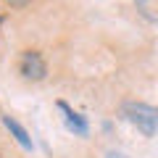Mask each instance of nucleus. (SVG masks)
<instances>
[{
	"label": "nucleus",
	"instance_id": "nucleus-7",
	"mask_svg": "<svg viewBox=\"0 0 158 158\" xmlns=\"http://www.w3.org/2000/svg\"><path fill=\"white\" fill-rule=\"evenodd\" d=\"M3 21H6V19H3V13H0V27H3Z\"/></svg>",
	"mask_w": 158,
	"mask_h": 158
},
{
	"label": "nucleus",
	"instance_id": "nucleus-1",
	"mask_svg": "<svg viewBox=\"0 0 158 158\" xmlns=\"http://www.w3.org/2000/svg\"><path fill=\"white\" fill-rule=\"evenodd\" d=\"M121 116L132 127H137L145 137H153L158 132V108L148 106V103H124L121 106Z\"/></svg>",
	"mask_w": 158,
	"mask_h": 158
},
{
	"label": "nucleus",
	"instance_id": "nucleus-6",
	"mask_svg": "<svg viewBox=\"0 0 158 158\" xmlns=\"http://www.w3.org/2000/svg\"><path fill=\"white\" fill-rule=\"evenodd\" d=\"M11 6H24V3H29V0H8Z\"/></svg>",
	"mask_w": 158,
	"mask_h": 158
},
{
	"label": "nucleus",
	"instance_id": "nucleus-3",
	"mask_svg": "<svg viewBox=\"0 0 158 158\" xmlns=\"http://www.w3.org/2000/svg\"><path fill=\"white\" fill-rule=\"evenodd\" d=\"M58 108L63 111V121H66V127L71 132H77L79 137H87L90 135V127H87V118L82 116V113H74L71 108L66 106V103H58Z\"/></svg>",
	"mask_w": 158,
	"mask_h": 158
},
{
	"label": "nucleus",
	"instance_id": "nucleus-2",
	"mask_svg": "<svg viewBox=\"0 0 158 158\" xmlns=\"http://www.w3.org/2000/svg\"><path fill=\"white\" fill-rule=\"evenodd\" d=\"M19 71H21L24 79L40 82V79L48 77V63H45V58L40 56L37 50H24L21 53V61H19Z\"/></svg>",
	"mask_w": 158,
	"mask_h": 158
},
{
	"label": "nucleus",
	"instance_id": "nucleus-5",
	"mask_svg": "<svg viewBox=\"0 0 158 158\" xmlns=\"http://www.w3.org/2000/svg\"><path fill=\"white\" fill-rule=\"evenodd\" d=\"M106 158H127V156H124V153H116V150H111Z\"/></svg>",
	"mask_w": 158,
	"mask_h": 158
},
{
	"label": "nucleus",
	"instance_id": "nucleus-4",
	"mask_svg": "<svg viewBox=\"0 0 158 158\" xmlns=\"http://www.w3.org/2000/svg\"><path fill=\"white\" fill-rule=\"evenodd\" d=\"M3 124H6V129L13 135V140H16L19 145L24 148V150H32V137L27 135V129H24V127L19 124L16 118H11V116H3Z\"/></svg>",
	"mask_w": 158,
	"mask_h": 158
}]
</instances>
